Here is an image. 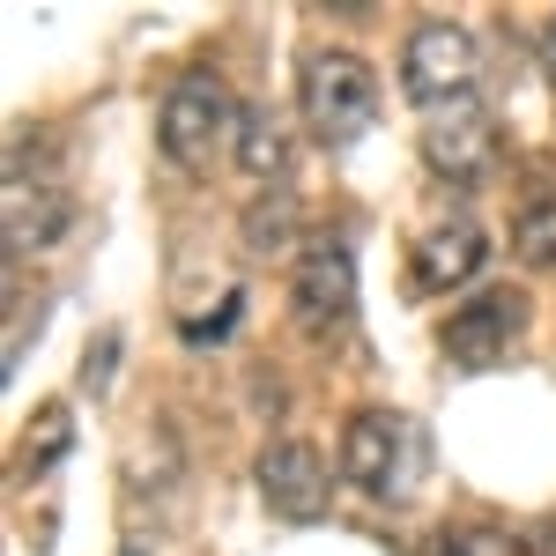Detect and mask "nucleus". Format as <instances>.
Masks as SVG:
<instances>
[{"instance_id": "1", "label": "nucleus", "mask_w": 556, "mask_h": 556, "mask_svg": "<svg viewBox=\"0 0 556 556\" xmlns=\"http://www.w3.org/2000/svg\"><path fill=\"white\" fill-rule=\"evenodd\" d=\"M342 475L364 490V497H379V505H408L416 482H424V430L408 424V416H393V408H364V416H349V430H342Z\"/></svg>"}, {"instance_id": "2", "label": "nucleus", "mask_w": 556, "mask_h": 556, "mask_svg": "<svg viewBox=\"0 0 556 556\" xmlns=\"http://www.w3.org/2000/svg\"><path fill=\"white\" fill-rule=\"evenodd\" d=\"M298 104H304V127L319 134L327 149H349L379 119V83H371V67L356 52H312L304 83H298Z\"/></svg>"}, {"instance_id": "3", "label": "nucleus", "mask_w": 556, "mask_h": 556, "mask_svg": "<svg viewBox=\"0 0 556 556\" xmlns=\"http://www.w3.org/2000/svg\"><path fill=\"white\" fill-rule=\"evenodd\" d=\"M230 127H238V112H230V89L215 83V75H178L164 89L156 141H164V156H172L178 172H208V156L223 149Z\"/></svg>"}, {"instance_id": "4", "label": "nucleus", "mask_w": 556, "mask_h": 556, "mask_svg": "<svg viewBox=\"0 0 556 556\" xmlns=\"http://www.w3.org/2000/svg\"><path fill=\"white\" fill-rule=\"evenodd\" d=\"M475 75H482V52H475V38L460 23H424L416 38L401 45V83H408V97L430 104V112L460 104L475 89Z\"/></svg>"}, {"instance_id": "5", "label": "nucleus", "mask_w": 556, "mask_h": 556, "mask_svg": "<svg viewBox=\"0 0 556 556\" xmlns=\"http://www.w3.org/2000/svg\"><path fill=\"white\" fill-rule=\"evenodd\" d=\"M527 334V298L519 290H475L468 304H453V319H445V356L460 364V371H490V364H505V349Z\"/></svg>"}, {"instance_id": "6", "label": "nucleus", "mask_w": 556, "mask_h": 556, "mask_svg": "<svg viewBox=\"0 0 556 556\" xmlns=\"http://www.w3.org/2000/svg\"><path fill=\"white\" fill-rule=\"evenodd\" d=\"M424 156H430V172H445L453 186H475V178L497 164V127H490V112H482L475 97L445 104V112H430Z\"/></svg>"}, {"instance_id": "7", "label": "nucleus", "mask_w": 556, "mask_h": 556, "mask_svg": "<svg viewBox=\"0 0 556 556\" xmlns=\"http://www.w3.org/2000/svg\"><path fill=\"white\" fill-rule=\"evenodd\" d=\"M356 312V260L342 238H312L298 253V319L312 334H334Z\"/></svg>"}, {"instance_id": "8", "label": "nucleus", "mask_w": 556, "mask_h": 556, "mask_svg": "<svg viewBox=\"0 0 556 556\" xmlns=\"http://www.w3.org/2000/svg\"><path fill=\"white\" fill-rule=\"evenodd\" d=\"M260 497H267V513L282 519H319L327 513V497H334V482H327V460L312 453V445H267L260 453Z\"/></svg>"}, {"instance_id": "9", "label": "nucleus", "mask_w": 556, "mask_h": 556, "mask_svg": "<svg viewBox=\"0 0 556 556\" xmlns=\"http://www.w3.org/2000/svg\"><path fill=\"white\" fill-rule=\"evenodd\" d=\"M0 215H8V253H38V245H52V238H60V223H67V193H60L52 178L8 172Z\"/></svg>"}, {"instance_id": "10", "label": "nucleus", "mask_w": 556, "mask_h": 556, "mask_svg": "<svg viewBox=\"0 0 556 556\" xmlns=\"http://www.w3.org/2000/svg\"><path fill=\"white\" fill-rule=\"evenodd\" d=\"M482 260H490V245H482V230H475L468 215L430 223L424 238H416V282H424V290H460Z\"/></svg>"}, {"instance_id": "11", "label": "nucleus", "mask_w": 556, "mask_h": 556, "mask_svg": "<svg viewBox=\"0 0 556 556\" xmlns=\"http://www.w3.org/2000/svg\"><path fill=\"white\" fill-rule=\"evenodd\" d=\"M238 164H245L253 178H267V186L290 172V134H282L275 112H260V104H253V112H238Z\"/></svg>"}, {"instance_id": "12", "label": "nucleus", "mask_w": 556, "mask_h": 556, "mask_svg": "<svg viewBox=\"0 0 556 556\" xmlns=\"http://www.w3.org/2000/svg\"><path fill=\"white\" fill-rule=\"evenodd\" d=\"M290 230H298V201H290L282 186H267V201L245 208V245H253V253H275Z\"/></svg>"}, {"instance_id": "13", "label": "nucleus", "mask_w": 556, "mask_h": 556, "mask_svg": "<svg viewBox=\"0 0 556 556\" xmlns=\"http://www.w3.org/2000/svg\"><path fill=\"white\" fill-rule=\"evenodd\" d=\"M513 253L527 267H556V201H534V208L513 223Z\"/></svg>"}, {"instance_id": "14", "label": "nucleus", "mask_w": 556, "mask_h": 556, "mask_svg": "<svg viewBox=\"0 0 556 556\" xmlns=\"http://www.w3.org/2000/svg\"><path fill=\"white\" fill-rule=\"evenodd\" d=\"M527 549H534V542H519L505 527H460V534L438 542V556H527Z\"/></svg>"}, {"instance_id": "15", "label": "nucleus", "mask_w": 556, "mask_h": 556, "mask_svg": "<svg viewBox=\"0 0 556 556\" xmlns=\"http://www.w3.org/2000/svg\"><path fill=\"white\" fill-rule=\"evenodd\" d=\"M67 438H75V430H67V408H45V416H38V438L23 445V468H30V475L52 468V460L67 453Z\"/></svg>"}, {"instance_id": "16", "label": "nucleus", "mask_w": 556, "mask_h": 556, "mask_svg": "<svg viewBox=\"0 0 556 556\" xmlns=\"http://www.w3.org/2000/svg\"><path fill=\"white\" fill-rule=\"evenodd\" d=\"M534 549H542V556H556V519L542 527V542H534Z\"/></svg>"}, {"instance_id": "17", "label": "nucleus", "mask_w": 556, "mask_h": 556, "mask_svg": "<svg viewBox=\"0 0 556 556\" xmlns=\"http://www.w3.org/2000/svg\"><path fill=\"white\" fill-rule=\"evenodd\" d=\"M549 67H556V30H549Z\"/></svg>"}]
</instances>
